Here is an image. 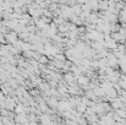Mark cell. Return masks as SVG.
Here are the masks:
<instances>
[{
  "mask_svg": "<svg viewBox=\"0 0 126 125\" xmlns=\"http://www.w3.org/2000/svg\"><path fill=\"white\" fill-rule=\"evenodd\" d=\"M108 6H109V1L108 0H99V2H98V10L99 11L108 10Z\"/></svg>",
  "mask_w": 126,
  "mask_h": 125,
  "instance_id": "6da1fadb",
  "label": "cell"
},
{
  "mask_svg": "<svg viewBox=\"0 0 126 125\" xmlns=\"http://www.w3.org/2000/svg\"><path fill=\"white\" fill-rule=\"evenodd\" d=\"M77 79H79V82L81 83V85H83V86H87V83H88V79H87L86 76L79 75V76H77Z\"/></svg>",
  "mask_w": 126,
  "mask_h": 125,
  "instance_id": "7a4b0ae2",
  "label": "cell"
}]
</instances>
